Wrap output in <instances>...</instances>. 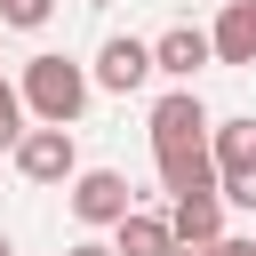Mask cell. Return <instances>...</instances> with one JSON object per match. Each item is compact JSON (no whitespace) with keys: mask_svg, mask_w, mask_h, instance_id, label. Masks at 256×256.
<instances>
[{"mask_svg":"<svg viewBox=\"0 0 256 256\" xmlns=\"http://www.w3.org/2000/svg\"><path fill=\"white\" fill-rule=\"evenodd\" d=\"M88 72L72 64V56H56V48H40V56H24V80H16V96H24V112L40 120V128H72L80 112H88Z\"/></svg>","mask_w":256,"mask_h":256,"instance_id":"1","label":"cell"},{"mask_svg":"<svg viewBox=\"0 0 256 256\" xmlns=\"http://www.w3.org/2000/svg\"><path fill=\"white\" fill-rule=\"evenodd\" d=\"M192 144H208V104H200V88H168L152 104V160L160 152H192Z\"/></svg>","mask_w":256,"mask_h":256,"instance_id":"2","label":"cell"},{"mask_svg":"<svg viewBox=\"0 0 256 256\" xmlns=\"http://www.w3.org/2000/svg\"><path fill=\"white\" fill-rule=\"evenodd\" d=\"M16 168H24V184H72L80 176L72 128H24L16 136Z\"/></svg>","mask_w":256,"mask_h":256,"instance_id":"3","label":"cell"},{"mask_svg":"<svg viewBox=\"0 0 256 256\" xmlns=\"http://www.w3.org/2000/svg\"><path fill=\"white\" fill-rule=\"evenodd\" d=\"M96 88H112V96H136L144 80H152V40H136V32H112L104 48H96V72H88Z\"/></svg>","mask_w":256,"mask_h":256,"instance_id":"4","label":"cell"},{"mask_svg":"<svg viewBox=\"0 0 256 256\" xmlns=\"http://www.w3.org/2000/svg\"><path fill=\"white\" fill-rule=\"evenodd\" d=\"M128 208H136V192H128L120 168H80L72 176V216L80 224H120Z\"/></svg>","mask_w":256,"mask_h":256,"instance_id":"5","label":"cell"},{"mask_svg":"<svg viewBox=\"0 0 256 256\" xmlns=\"http://www.w3.org/2000/svg\"><path fill=\"white\" fill-rule=\"evenodd\" d=\"M200 64H216V48H208V32H200V24H168V32L152 40V72H168L176 88H192V80H200Z\"/></svg>","mask_w":256,"mask_h":256,"instance_id":"6","label":"cell"},{"mask_svg":"<svg viewBox=\"0 0 256 256\" xmlns=\"http://www.w3.org/2000/svg\"><path fill=\"white\" fill-rule=\"evenodd\" d=\"M208 48H216V64L248 72L256 64V0H224V16L208 24Z\"/></svg>","mask_w":256,"mask_h":256,"instance_id":"7","label":"cell"},{"mask_svg":"<svg viewBox=\"0 0 256 256\" xmlns=\"http://www.w3.org/2000/svg\"><path fill=\"white\" fill-rule=\"evenodd\" d=\"M168 216H152V208H128L120 224H112V256H168Z\"/></svg>","mask_w":256,"mask_h":256,"instance_id":"8","label":"cell"},{"mask_svg":"<svg viewBox=\"0 0 256 256\" xmlns=\"http://www.w3.org/2000/svg\"><path fill=\"white\" fill-rule=\"evenodd\" d=\"M160 184H168V200H184V192H216V160H208V144H192V152H160Z\"/></svg>","mask_w":256,"mask_h":256,"instance_id":"9","label":"cell"},{"mask_svg":"<svg viewBox=\"0 0 256 256\" xmlns=\"http://www.w3.org/2000/svg\"><path fill=\"white\" fill-rule=\"evenodd\" d=\"M168 232H176V240H224V200H216V192H184V200L168 208Z\"/></svg>","mask_w":256,"mask_h":256,"instance_id":"10","label":"cell"},{"mask_svg":"<svg viewBox=\"0 0 256 256\" xmlns=\"http://www.w3.org/2000/svg\"><path fill=\"white\" fill-rule=\"evenodd\" d=\"M208 160L216 168H248L256 160V120L240 112V120H208Z\"/></svg>","mask_w":256,"mask_h":256,"instance_id":"11","label":"cell"},{"mask_svg":"<svg viewBox=\"0 0 256 256\" xmlns=\"http://www.w3.org/2000/svg\"><path fill=\"white\" fill-rule=\"evenodd\" d=\"M56 16V0H0V32H40Z\"/></svg>","mask_w":256,"mask_h":256,"instance_id":"12","label":"cell"},{"mask_svg":"<svg viewBox=\"0 0 256 256\" xmlns=\"http://www.w3.org/2000/svg\"><path fill=\"white\" fill-rule=\"evenodd\" d=\"M216 200H232V208H256V160H248V168H216Z\"/></svg>","mask_w":256,"mask_h":256,"instance_id":"13","label":"cell"},{"mask_svg":"<svg viewBox=\"0 0 256 256\" xmlns=\"http://www.w3.org/2000/svg\"><path fill=\"white\" fill-rule=\"evenodd\" d=\"M16 136H24V96L0 80V152H16Z\"/></svg>","mask_w":256,"mask_h":256,"instance_id":"14","label":"cell"},{"mask_svg":"<svg viewBox=\"0 0 256 256\" xmlns=\"http://www.w3.org/2000/svg\"><path fill=\"white\" fill-rule=\"evenodd\" d=\"M216 240H168V256H208Z\"/></svg>","mask_w":256,"mask_h":256,"instance_id":"15","label":"cell"},{"mask_svg":"<svg viewBox=\"0 0 256 256\" xmlns=\"http://www.w3.org/2000/svg\"><path fill=\"white\" fill-rule=\"evenodd\" d=\"M208 256H248V240H216V248H208Z\"/></svg>","mask_w":256,"mask_h":256,"instance_id":"16","label":"cell"},{"mask_svg":"<svg viewBox=\"0 0 256 256\" xmlns=\"http://www.w3.org/2000/svg\"><path fill=\"white\" fill-rule=\"evenodd\" d=\"M64 256H112V248H104V240H80V248H64Z\"/></svg>","mask_w":256,"mask_h":256,"instance_id":"17","label":"cell"},{"mask_svg":"<svg viewBox=\"0 0 256 256\" xmlns=\"http://www.w3.org/2000/svg\"><path fill=\"white\" fill-rule=\"evenodd\" d=\"M0 256H16V248H8V232H0Z\"/></svg>","mask_w":256,"mask_h":256,"instance_id":"18","label":"cell"},{"mask_svg":"<svg viewBox=\"0 0 256 256\" xmlns=\"http://www.w3.org/2000/svg\"><path fill=\"white\" fill-rule=\"evenodd\" d=\"M248 256H256V240H248Z\"/></svg>","mask_w":256,"mask_h":256,"instance_id":"19","label":"cell"}]
</instances>
